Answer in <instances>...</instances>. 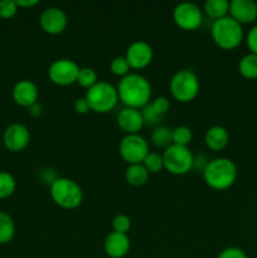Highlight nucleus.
Returning <instances> with one entry per match:
<instances>
[{
	"label": "nucleus",
	"mask_w": 257,
	"mask_h": 258,
	"mask_svg": "<svg viewBox=\"0 0 257 258\" xmlns=\"http://www.w3.org/2000/svg\"><path fill=\"white\" fill-rule=\"evenodd\" d=\"M118 101L125 105V107L141 110L150 103L151 85L150 81L140 73H128L121 78L117 85Z\"/></svg>",
	"instance_id": "1"
},
{
	"label": "nucleus",
	"mask_w": 257,
	"mask_h": 258,
	"mask_svg": "<svg viewBox=\"0 0 257 258\" xmlns=\"http://www.w3.org/2000/svg\"><path fill=\"white\" fill-rule=\"evenodd\" d=\"M203 179L207 185L214 190H226L237 180V166L228 158H216L209 160L203 171Z\"/></svg>",
	"instance_id": "2"
},
{
	"label": "nucleus",
	"mask_w": 257,
	"mask_h": 258,
	"mask_svg": "<svg viewBox=\"0 0 257 258\" xmlns=\"http://www.w3.org/2000/svg\"><path fill=\"white\" fill-rule=\"evenodd\" d=\"M211 37L214 44L223 50H232L239 47L243 40V27L229 15L214 20L211 27Z\"/></svg>",
	"instance_id": "3"
},
{
	"label": "nucleus",
	"mask_w": 257,
	"mask_h": 258,
	"mask_svg": "<svg viewBox=\"0 0 257 258\" xmlns=\"http://www.w3.org/2000/svg\"><path fill=\"white\" fill-rule=\"evenodd\" d=\"M49 193L55 206L67 211L78 208L83 202L82 188L72 179L57 178L50 184Z\"/></svg>",
	"instance_id": "4"
},
{
	"label": "nucleus",
	"mask_w": 257,
	"mask_h": 258,
	"mask_svg": "<svg viewBox=\"0 0 257 258\" xmlns=\"http://www.w3.org/2000/svg\"><path fill=\"white\" fill-rule=\"evenodd\" d=\"M201 82L196 72L188 68L176 71L169 82V91L175 101L180 103L191 102L198 96Z\"/></svg>",
	"instance_id": "5"
},
{
	"label": "nucleus",
	"mask_w": 257,
	"mask_h": 258,
	"mask_svg": "<svg viewBox=\"0 0 257 258\" xmlns=\"http://www.w3.org/2000/svg\"><path fill=\"white\" fill-rule=\"evenodd\" d=\"M85 98L90 105L91 111L97 113H107L117 105V88L106 81H98L93 87L87 90Z\"/></svg>",
	"instance_id": "6"
},
{
	"label": "nucleus",
	"mask_w": 257,
	"mask_h": 258,
	"mask_svg": "<svg viewBox=\"0 0 257 258\" xmlns=\"http://www.w3.org/2000/svg\"><path fill=\"white\" fill-rule=\"evenodd\" d=\"M193 159L190 149L171 144L163 153L164 169L173 175H185L193 170Z\"/></svg>",
	"instance_id": "7"
},
{
	"label": "nucleus",
	"mask_w": 257,
	"mask_h": 258,
	"mask_svg": "<svg viewBox=\"0 0 257 258\" xmlns=\"http://www.w3.org/2000/svg\"><path fill=\"white\" fill-rule=\"evenodd\" d=\"M149 153V143L140 134L125 135L118 144V154L127 165L143 164Z\"/></svg>",
	"instance_id": "8"
},
{
	"label": "nucleus",
	"mask_w": 257,
	"mask_h": 258,
	"mask_svg": "<svg viewBox=\"0 0 257 258\" xmlns=\"http://www.w3.org/2000/svg\"><path fill=\"white\" fill-rule=\"evenodd\" d=\"M173 20L180 29L197 30L203 23V10L196 3H179L173 10Z\"/></svg>",
	"instance_id": "9"
},
{
	"label": "nucleus",
	"mask_w": 257,
	"mask_h": 258,
	"mask_svg": "<svg viewBox=\"0 0 257 258\" xmlns=\"http://www.w3.org/2000/svg\"><path fill=\"white\" fill-rule=\"evenodd\" d=\"M80 68L81 67L75 60L70 58H59L50 63L48 68V77L54 85L66 87V86L77 83Z\"/></svg>",
	"instance_id": "10"
},
{
	"label": "nucleus",
	"mask_w": 257,
	"mask_h": 258,
	"mask_svg": "<svg viewBox=\"0 0 257 258\" xmlns=\"http://www.w3.org/2000/svg\"><path fill=\"white\" fill-rule=\"evenodd\" d=\"M39 25L44 33L49 35H58L66 30L68 25V17L63 9L58 7H49L42 12L39 17Z\"/></svg>",
	"instance_id": "11"
},
{
	"label": "nucleus",
	"mask_w": 257,
	"mask_h": 258,
	"mask_svg": "<svg viewBox=\"0 0 257 258\" xmlns=\"http://www.w3.org/2000/svg\"><path fill=\"white\" fill-rule=\"evenodd\" d=\"M154 57L151 45L145 40H135L127 47L125 58L131 70L140 71L148 67Z\"/></svg>",
	"instance_id": "12"
},
{
	"label": "nucleus",
	"mask_w": 257,
	"mask_h": 258,
	"mask_svg": "<svg viewBox=\"0 0 257 258\" xmlns=\"http://www.w3.org/2000/svg\"><path fill=\"white\" fill-rule=\"evenodd\" d=\"M30 143V131L23 123H12L3 133V144L12 153L23 151Z\"/></svg>",
	"instance_id": "13"
},
{
	"label": "nucleus",
	"mask_w": 257,
	"mask_h": 258,
	"mask_svg": "<svg viewBox=\"0 0 257 258\" xmlns=\"http://www.w3.org/2000/svg\"><path fill=\"white\" fill-rule=\"evenodd\" d=\"M228 15L243 27L257 20V3L253 0H232L229 2Z\"/></svg>",
	"instance_id": "14"
},
{
	"label": "nucleus",
	"mask_w": 257,
	"mask_h": 258,
	"mask_svg": "<svg viewBox=\"0 0 257 258\" xmlns=\"http://www.w3.org/2000/svg\"><path fill=\"white\" fill-rule=\"evenodd\" d=\"M12 96L14 102L20 107H30L38 102L39 90L38 86L30 80H20L14 85L12 91Z\"/></svg>",
	"instance_id": "15"
},
{
	"label": "nucleus",
	"mask_w": 257,
	"mask_h": 258,
	"mask_svg": "<svg viewBox=\"0 0 257 258\" xmlns=\"http://www.w3.org/2000/svg\"><path fill=\"white\" fill-rule=\"evenodd\" d=\"M131 242L127 234L111 232L103 241V251L110 258H123L130 252Z\"/></svg>",
	"instance_id": "16"
},
{
	"label": "nucleus",
	"mask_w": 257,
	"mask_h": 258,
	"mask_svg": "<svg viewBox=\"0 0 257 258\" xmlns=\"http://www.w3.org/2000/svg\"><path fill=\"white\" fill-rule=\"evenodd\" d=\"M117 125L126 135H131V134H139V131L144 127L145 122H144L143 113L141 110L131 107H123L117 113Z\"/></svg>",
	"instance_id": "17"
},
{
	"label": "nucleus",
	"mask_w": 257,
	"mask_h": 258,
	"mask_svg": "<svg viewBox=\"0 0 257 258\" xmlns=\"http://www.w3.org/2000/svg\"><path fill=\"white\" fill-rule=\"evenodd\" d=\"M204 143L207 148L213 151L223 150L229 144L228 130L221 125L212 126L204 134Z\"/></svg>",
	"instance_id": "18"
},
{
	"label": "nucleus",
	"mask_w": 257,
	"mask_h": 258,
	"mask_svg": "<svg viewBox=\"0 0 257 258\" xmlns=\"http://www.w3.org/2000/svg\"><path fill=\"white\" fill-rule=\"evenodd\" d=\"M149 173L143 164H131L125 170V180L131 186H143L148 183Z\"/></svg>",
	"instance_id": "19"
},
{
	"label": "nucleus",
	"mask_w": 257,
	"mask_h": 258,
	"mask_svg": "<svg viewBox=\"0 0 257 258\" xmlns=\"http://www.w3.org/2000/svg\"><path fill=\"white\" fill-rule=\"evenodd\" d=\"M204 13L212 19L218 20L227 17L229 13L228 0H207L203 5Z\"/></svg>",
	"instance_id": "20"
},
{
	"label": "nucleus",
	"mask_w": 257,
	"mask_h": 258,
	"mask_svg": "<svg viewBox=\"0 0 257 258\" xmlns=\"http://www.w3.org/2000/svg\"><path fill=\"white\" fill-rule=\"evenodd\" d=\"M238 72L247 80H257V54H244L238 62Z\"/></svg>",
	"instance_id": "21"
},
{
	"label": "nucleus",
	"mask_w": 257,
	"mask_h": 258,
	"mask_svg": "<svg viewBox=\"0 0 257 258\" xmlns=\"http://www.w3.org/2000/svg\"><path fill=\"white\" fill-rule=\"evenodd\" d=\"M15 236L14 219L5 212L0 211V244H8Z\"/></svg>",
	"instance_id": "22"
},
{
	"label": "nucleus",
	"mask_w": 257,
	"mask_h": 258,
	"mask_svg": "<svg viewBox=\"0 0 257 258\" xmlns=\"http://www.w3.org/2000/svg\"><path fill=\"white\" fill-rule=\"evenodd\" d=\"M151 141L158 148H168L173 144V128L158 125L151 133Z\"/></svg>",
	"instance_id": "23"
},
{
	"label": "nucleus",
	"mask_w": 257,
	"mask_h": 258,
	"mask_svg": "<svg viewBox=\"0 0 257 258\" xmlns=\"http://www.w3.org/2000/svg\"><path fill=\"white\" fill-rule=\"evenodd\" d=\"M17 181L10 173L0 170V199H8L14 194Z\"/></svg>",
	"instance_id": "24"
},
{
	"label": "nucleus",
	"mask_w": 257,
	"mask_h": 258,
	"mask_svg": "<svg viewBox=\"0 0 257 258\" xmlns=\"http://www.w3.org/2000/svg\"><path fill=\"white\" fill-rule=\"evenodd\" d=\"M193 141V131L185 125L176 126L173 128V144L179 146H186Z\"/></svg>",
	"instance_id": "25"
},
{
	"label": "nucleus",
	"mask_w": 257,
	"mask_h": 258,
	"mask_svg": "<svg viewBox=\"0 0 257 258\" xmlns=\"http://www.w3.org/2000/svg\"><path fill=\"white\" fill-rule=\"evenodd\" d=\"M98 82L97 73L93 68L91 67H82L80 68V72H78L77 77V83L81 87L86 88V90H90L91 87L96 85Z\"/></svg>",
	"instance_id": "26"
},
{
	"label": "nucleus",
	"mask_w": 257,
	"mask_h": 258,
	"mask_svg": "<svg viewBox=\"0 0 257 258\" xmlns=\"http://www.w3.org/2000/svg\"><path fill=\"white\" fill-rule=\"evenodd\" d=\"M143 165L145 166L146 170L150 174L159 173L161 169H164V161H163V155L159 153H154V151H150V153L146 155V158L144 159Z\"/></svg>",
	"instance_id": "27"
},
{
	"label": "nucleus",
	"mask_w": 257,
	"mask_h": 258,
	"mask_svg": "<svg viewBox=\"0 0 257 258\" xmlns=\"http://www.w3.org/2000/svg\"><path fill=\"white\" fill-rule=\"evenodd\" d=\"M110 70L117 77H125L130 73V66H128L127 60H126L125 55H117V57L112 58L110 63Z\"/></svg>",
	"instance_id": "28"
},
{
	"label": "nucleus",
	"mask_w": 257,
	"mask_h": 258,
	"mask_svg": "<svg viewBox=\"0 0 257 258\" xmlns=\"http://www.w3.org/2000/svg\"><path fill=\"white\" fill-rule=\"evenodd\" d=\"M131 228V219L126 214H117L112 219V229L117 233L127 234Z\"/></svg>",
	"instance_id": "29"
},
{
	"label": "nucleus",
	"mask_w": 257,
	"mask_h": 258,
	"mask_svg": "<svg viewBox=\"0 0 257 258\" xmlns=\"http://www.w3.org/2000/svg\"><path fill=\"white\" fill-rule=\"evenodd\" d=\"M18 8L15 0H2L0 2V18L2 19H12L17 15Z\"/></svg>",
	"instance_id": "30"
},
{
	"label": "nucleus",
	"mask_w": 257,
	"mask_h": 258,
	"mask_svg": "<svg viewBox=\"0 0 257 258\" xmlns=\"http://www.w3.org/2000/svg\"><path fill=\"white\" fill-rule=\"evenodd\" d=\"M150 106L159 116L163 117V116L168 112L169 108H170V102H169V100L165 96H159V97L154 98V100L151 101Z\"/></svg>",
	"instance_id": "31"
},
{
	"label": "nucleus",
	"mask_w": 257,
	"mask_h": 258,
	"mask_svg": "<svg viewBox=\"0 0 257 258\" xmlns=\"http://www.w3.org/2000/svg\"><path fill=\"white\" fill-rule=\"evenodd\" d=\"M141 113H143V118H144V122L148 123V125H158L159 122H160V120L163 117L161 116H159L158 113L155 112V111L151 108L150 103L149 105H146L145 107L141 108Z\"/></svg>",
	"instance_id": "32"
},
{
	"label": "nucleus",
	"mask_w": 257,
	"mask_h": 258,
	"mask_svg": "<svg viewBox=\"0 0 257 258\" xmlns=\"http://www.w3.org/2000/svg\"><path fill=\"white\" fill-rule=\"evenodd\" d=\"M217 258H247V254L246 252L242 248H239V247L231 246L222 249Z\"/></svg>",
	"instance_id": "33"
},
{
	"label": "nucleus",
	"mask_w": 257,
	"mask_h": 258,
	"mask_svg": "<svg viewBox=\"0 0 257 258\" xmlns=\"http://www.w3.org/2000/svg\"><path fill=\"white\" fill-rule=\"evenodd\" d=\"M246 44L248 47L249 53L257 54V24H254L247 33Z\"/></svg>",
	"instance_id": "34"
},
{
	"label": "nucleus",
	"mask_w": 257,
	"mask_h": 258,
	"mask_svg": "<svg viewBox=\"0 0 257 258\" xmlns=\"http://www.w3.org/2000/svg\"><path fill=\"white\" fill-rule=\"evenodd\" d=\"M73 108H75V111L78 115H86V113H88L91 111L90 105H88L87 100L85 97L77 98L75 101V103H73Z\"/></svg>",
	"instance_id": "35"
},
{
	"label": "nucleus",
	"mask_w": 257,
	"mask_h": 258,
	"mask_svg": "<svg viewBox=\"0 0 257 258\" xmlns=\"http://www.w3.org/2000/svg\"><path fill=\"white\" fill-rule=\"evenodd\" d=\"M209 160L206 158V155L203 154H199V155H194L193 159V170H199L203 173L206 166L208 165Z\"/></svg>",
	"instance_id": "36"
},
{
	"label": "nucleus",
	"mask_w": 257,
	"mask_h": 258,
	"mask_svg": "<svg viewBox=\"0 0 257 258\" xmlns=\"http://www.w3.org/2000/svg\"><path fill=\"white\" fill-rule=\"evenodd\" d=\"M39 176H40V180H42L44 184H49V186H50V184H52L53 181L58 178L52 169H44V170L40 171Z\"/></svg>",
	"instance_id": "37"
},
{
	"label": "nucleus",
	"mask_w": 257,
	"mask_h": 258,
	"mask_svg": "<svg viewBox=\"0 0 257 258\" xmlns=\"http://www.w3.org/2000/svg\"><path fill=\"white\" fill-rule=\"evenodd\" d=\"M42 111H43V107L39 102H35L34 105H32L30 107H28V112H29V115L34 116V117L39 116L40 113H42Z\"/></svg>",
	"instance_id": "38"
},
{
	"label": "nucleus",
	"mask_w": 257,
	"mask_h": 258,
	"mask_svg": "<svg viewBox=\"0 0 257 258\" xmlns=\"http://www.w3.org/2000/svg\"><path fill=\"white\" fill-rule=\"evenodd\" d=\"M18 8H33L39 4L38 0H15Z\"/></svg>",
	"instance_id": "39"
}]
</instances>
